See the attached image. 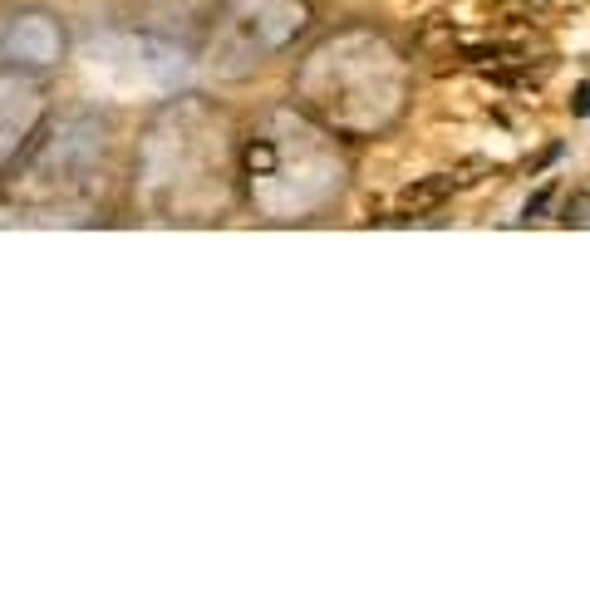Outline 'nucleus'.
Returning a JSON list of instances; mask_svg holds the SVG:
<instances>
[{
  "mask_svg": "<svg viewBox=\"0 0 590 590\" xmlns=\"http://www.w3.org/2000/svg\"><path fill=\"white\" fill-rule=\"evenodd\" d=\"M561 221H566V227H590V192H571V197H566Z\"/></svg>",
  "mask_w": 590,
  "mask_h": 590,
  "instance_id": "f03ea898",
  "label": "nucleus"
},
{
  "mask_svg": "<svg viewBox=\"0 0 590 590\" xmlns=\"http://www.w3.org/2000/svg\"><path fill=\"white\" fill-rule=\"evenodd\" d=\"M571 113H581V119H590V84H581V89H576V99H571Z\"/></svg>",
  "mask_w": 590,
  "mask_h": 590,
  "instance_id": "7ed1b4c3",
  "label": "nucleus"
},
{
  "mask_svg": "<svg viewBox=\"0 0 590 590\" xmlns=\"http://www.w3.org/2000/svg\"><path fill=\"white\" fill-rule=\"evenodd\" d=\"M448 192H452V177H418V183H408L404 192H398V212L404 217H424V212H434V207L448 202Z\"/></svg>",
  "mask_w": 590,
  "mask_h": 590,
  "instance_id": "f257e3e1",
  "label": "nucleus"
}]
</instances>
